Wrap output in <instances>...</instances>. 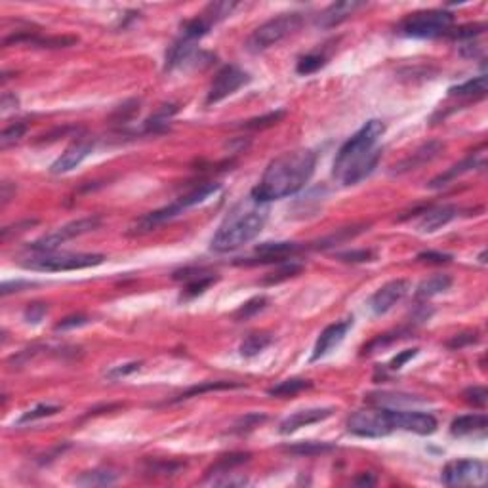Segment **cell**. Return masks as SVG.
Instances as JSON below:
<instances>
[{"instance_id":"681fc988","label":"cell","mask_w":488,"mask_h":488,"mask_svg":"<svg viewBox=\"0 0 488 488\" xmlns=\"http://www.w3.org/2000/svg\"><path fill=\"white\" fill-rule=\"evenodd\" d=\"M416 355H418V349H404V351H401L399 355L391 359V363L388 364V368L389 370H401L404 364L408 363L410 359H414Z\"/></svg>"},{"instance_id":"f546056e","label":"cell","mask_w":488,"mask_h":488,"mask_svg":"<svg viewBox=\"0 0 488 488\" xmlns=\"http://www.w3.org/2000/svg\"><path fill=\"white\" fill-rule=\"evenodd\" d=\"M485 93H487V75L471 78L464 84L452 86L449 90V96H458V98H482Z\"/></svg>"},{"instance_id":"9a60e30c","label":"cell","mask_w":488,"mask_h":488,"mask_svg":"<svg viewBox=\"0 0 488 488\" xmlns=\"http://www.w3.org/2000/svg\"><path fill=\"white\" fill-rule=\"evenodd\" d=\"M393 424H395V429H403V431H410L416 435H431L437 431V419L427 412L393 410Z\"/></svg>"},{"instance_id":"11a10c76","label":"cell","mask_w":488,"mask_h":488,"mask_svg":"<svg viewBox=\"0 0 488 488\" xmlns=\"http://www.w3.org/2000/svg\"><path fill=\"white\" fill-rule=\"evenodd\" d=\"M0 105H2V111L17 109V105H19V100L16 98V93L4 92V96H2V101H0Z\"/></svg>"},{"instance_id":"4fadbf2b","label":"cell","mask_w":488,"mask_h":488,"mask_svg":"<svg viewBox=\"0 0 488 488\" xmlns=\"http://www.w3.org/2000/svg\"><path fill=\"white\" fill-rule=\"evenodd\" d=\"M93 151V141L88 138H80V140L73 141L69 147L63 151L62 155L57 156L54 164L50 166L52 174H67V172L75 170L77 166L84 163L86 159L90 156Z\"/></svg>"},{"instance_id":"6da1fadb","label":"cell","mask_w":488,"mask_h":488,"mask_svg":"<svg viewBox=\"0 0 488 488\" xmlns=\"http://www.w3.org/2000/svg\"><path fill=\"white\" fill-rule=\"evenodd\" d=\"M317 168V153L313 149H294L273 159L264 176L252 189V199L257 202L279 201L302 191L309 183Z\"/></svg>"},{"instance_id":"484cf974","label":"cell","mask_w":488,"mask_h":488,"mask_svg":"<svg viewBox=\"0 0 488 488\" xmlns=\"http://www.w3.org/2000/svg\"><path fill=\"white\" fill-rule=\"evenodd\" d=\"M118 480V473L107 467H100V469H92V471H84L80 477H77L78 487H111Z\"/></svg>"},{"instance_id":"ee69618b","label":"cell","mask_w":488,"mask_h":488,"mask_svg":"<svg viewBox=\"0 0 488 488\" xmlns=\"http://www.w3.org/2000/svg\"><path fill=\"white\" fill-rule=\"evenodd\" d=\"M183 467L181 462H151L149 464V471L151 475H176Z\"/></svg>"},{"instance_id":"8992f818","label":"cell","mask_w":488,"mask_h":488,"mask_svg":"<svg viewBox=\"0 0 488 488\" xmlns=\"http://www.w3.org/2000/svg\"><path fill=\"white\" fill-rule=\"evenodd\" d=\"M454 16L446 10H422L406 16L397 31L410 39H437L452 29Z\"/></svg>"},{"instance_id":"4dcf8cb0","label":"cell","mask_w":488,"mask_h":488,"mask_svg":"<svg viewBox=\"0 0 488 488\" xmlns=\"http://www.w3.org/2000/svg\"><path fill=\"white\" fill-rule=\"evenodd\" d=\"M242 388V383H235V381H204L201 386H193L187 391H183L181 395H178L172 403H179V401H187L191 397H199L208 393V391H222V389H237Z\"/></svg>"},{"instance_id":"e575fe53","label":"cell","mask_w":488,"mask_h":488,"mask_svg":"<svg viewBox=\"0 0 488 488\" xmlns=\"http://www.w3.org/2000/svg\"><path fill=\"white\" fill-rule=\"evenodd\" d=\"M29 130L27 123H16V125H10L8 128H4L0 134V149H8L12 145H16L17 141L24 138L25 134Z\"/></svg>"},{"instance_id":"cb8c5ba5","label":"cell","mask_w":488,"mask_h":488,"mask_svg":"<svg viewBox=\"0 0 488 488\" xmlns=\"http://www.w3.org/2000/svg\"><path fill=\"white\" fill-rule=\"evenodd\" d=\"M450 287H452V277L450 275H433V277L419 282L418 288H416V298L418 300H429L433 296L446 292Z\"/></svg>"},{"instance_id":"d6a6232c","label":"cell","mask_w":488,"mask_h":488,"mask_svg":"<svg viewBox=\"0 0 488 488\" xmlns=\"http://www.w3.org/2000/svg\"><path fill=\"white\" fill-rule=\"evenodd\" d=\"M311 388L309 380H303V378H292V380H284L273 386L267 393L271 397H294L298 393H302L305 389Z\"/></svg>"},{"instance_id":"5b68a950","label":"cell","mask_w":488,"mask_h":488,"mask_svg":"<svg viewBox=\"0 0 488 488\" xmlns=\"http://www.w3.org/2000/svg\"><path fill=\"white\" fill-rule=\"evenodd\" d=\"M303 24V16L298 12H288L280 16L273 17L264 25H260L256 31L246 39V50L252 54H260L269 50L275 44H279L280 40H284L288 35H292L296 29H300Z\"/></svg>"},{"instance_id":"6f0895ef","label":"cell","mask_w":488,"mask_h":488,"mask_svg":"<svg viewBox=\"0 0 488 488\" xmlns=\"http://www.w3.org/2000/svg\"><path fill=\"white\" fill-rule=\"evenodd\" d=\"M12 193H16V186H12L10 181H4L2 183V204H6L10 201Z\"/></svg>"},{"instance_id":"7402d4cb","label":"cell","mask_w":488,"mask_h":488,"mask_svg":"<svg viewBox=\"0 0 488 488\" xmlns=\"http://www.w3.org/2000/svg\"><path fill=\"white\" fill-rule=\"evenodd\" d=\"M488 419L485 414H464L450 424V433L454 437H475L487 433Z\"/></svg>"},{"instance_id":"f6af8a7d","label":"cell","mask_w":488,"mask_h":488,"mask_svg":"<svg viewBox=\"0 0 488 488\" xmlns=\"http://www.w3.org/2000/svg\"><path fill=\"white\" fill-rule=\"evenodd\" d=\"M302 269H303L302 264H294V262H290V264L282 265L277 273H273L271 277L267 279V282H279V280H284L288 279V277H294V275H298Z\"/></svg>"},{"instance_id":"8d00e7d4","label":"cell","mask_w":488,"mask_h":488,"mask_svg":"<svg viewBox=\"0 0 488 488\" xmlns=\"http://www.w3.org/2000/svg\"><path fill=\"white\" fill-rule=\"evenodd\" d=\"M265 419H267V416L265 414H246V416H242V418L233 426V433H248V431H252L254 427H257L260 424H264Z\"/></svg>"},{"instance_id":"7dc6e473","label":"cell","mask_w":488,"mask_h":488,"mask_svg":"<svg viewBox=\"0 0 488 488\" xmlns=\"http://www.w3.org/2000/svg\"><path fill=\"white\" fill-rule=\"evenodd\" d=\"M418 262H424V264H435V265H441V264H449L450 260H452V256H449V254H442V252H433V250H427V252H422V254H418V257H416Z\"/></svg>"},{"instance_id":"7a4b0ae2","label":"cell","mask_w":488,"mask_h":488,"mask_svg":"<svg viewBox=\"0 0 488 488\" xmlns=\"http://www.w3.org/2000/svg\"><path fill=\"white\" fill-rule=\"evenodd\" d=\"M386 132V125L372 118L363 125L349 138L334 159V178L341 186H356L359 181L368 178L378 166L381 159V149L378 141Z\"/></svg>"},{"instance_id":"3957f363","label":"cell","mask_w":488,"mask_h":488,"mask_svg":"<svg viewBox=\"0 0 488 488\" xmlns=\"http://www.w3.org/2000/svg\"><path fill=\"white\" fill-rule=\"evenodd\" d=\"M265 222H267V204L248 197L225 216L210 240V248L217 254H227L242 248L262 233Z\"/></svg>"},{"instance_id":"ba28073f","label":"cell","mask_w":488,"mask_h":488,"mask_svg":"<svg viewBox=\"0 0 488 488\" xmlns=\"http://www.w3.org/2000/svg\"><path fill=\"white\" fill-rule=\"evenodd\" d=\"M347 429L356 437L380 439L395 431L391 408H366L353 412L347 418Z\"/></svg>"},{"instance_id":"30bf717a","label":"cell","mask_w":488,"mask_h":488,"mask_svg":"<svg viewBox=\"0 0 488 488\" xmlns=\"http://www.w3.org/2000/svg\"><path fill=\"white\" fill-rule=\"evenodd\" d=\"M441 480L446 487H482L487 482V464L480 460H454L444 465Z\"/></svg>"},{"instance_id":"603a6c76","label":"cell","mask_w":488,"mask_h":488,"mask_svg":"<svg viewBox=\"0 0 488 488\" xmlns=\"http://www.w3.org/2000/svg\"><path fill=\"white\" fill-rule=\"evenodd\" d=\"M442 149H444V145H442L441 141H429V143H426V145H422L419 149H416V151H414L408 159H404L403 163L399 164V166H395V172L397 174H403V172L416 170V168L422 166V164L431 163L435 156L441 153Z\"/></svg>"},{"instance_id":"f35d334b","label":"cell","mask_w":488,"mask_h":488,"mask_svg":"<svg viewBox=\"0 0 488 488\" xmlns=\"http://www.w3.org/2000/svg\"><path fill=\"white\" fill-rule=\"evenodd\" d=\"M265 305H267V298H265V296L252 298L250 302L244 303V305H242V307H240V309L235 313V318L242 320V318L252 317V315H256V313H260V311H264Z\"/></svg>"},{"instance_id":"ab89813d","label":"cell","mask_w":488,"mask_h":488,"mask_svg":"<svg viewBox=\"0 0 488 488\" xmlns=\"http://www.w3.org/2000/svg\"><path fill=\"white\" fill-rule=\"evenodd\" d=\"M284 116V111H275V113H269V115L260 116V118H252L248 123H244V128L246 130H264V128H269V126L277 125L280 118Z\"/></svg>"},{"instance_id":"816d5d0a","label":"cell","mask_w":488,"mask_h":488,"mask_svg":"<svg viewBox=\"0 0 488 488\" xmlns=\"http://www.w3.org/2000/svg\"><path fill=\"white\" fill-rule=\"evenodd\" d=\"M88 320H90V318L84 317V315H73V317L63 318L62 323H57V325H55V330L60 332V330H69V328H78V326L88 325Z\"/></svg>"},{"instance_id":"7c38bea8","label":"cell","mask_w":488,"mask_h":488,"mask_svg":"<svg viewBox=\"0 0 488 488\" xmlns=\"http://www.w3.org/2000/svg\"><path fill=\"white\" fill-rule=\"evenodd\" d=\"M410 290V282L404 279L389 280L383 287H380L368 300V309L372 311L376 317L386 315L388 311L395 307L397 303L403 300L404 296Z\"/></svg>"},{"instance_id":"f1b7e54d","label":"cell","mask_w":488,"mask_h":488,"mask_svg":"<svg viewBox=\"0 0 488 488\" xmlns=\"http://www.w3.org/2000/svg\"><path fill=\"white\" fill-rule=\"evenodd\" d=\"M174 113H176V107H174V105H163V107L156 111L155 115L149 116L147 120L143 123V126H141V134L164 132V130L168 128V123H170V118Z\"/></svg>"},{"instance_id":"d590c367","label":"cell","mask_w":488,"mask_h":488,"mask_svg":"<svg viewBox=\"0 0 488 488\" xmlns=\"http://www.w3.org/2000/svg\"><path fill=\"white\" fill-rule=\"evenodd\" d=\"M57 412H60V406H55V404H39V406H35L33 410L25 412L24 416L17 419V426H24V424H29V422H35V419L54 416Z\"/></svg>"},{"instance_id":"8fae6325","label":"cell","mask_w":488,"mask_h":488,"mask_svg":"<svg viewBox=\"0 0 488 488\" xmlns=\"http://www.w3.org/2000/svg\"><path fill=\"white\" fill-rule=\"evenodd\" d=\"M250 82V75L246 71H242L237 65H225L224 69L217 73L212 84L208 88V96H206V105L217 103V101L229 98L231 93H235L239 88Z\"/></svg>"},{"instance_id":"4316f807","label":"cell","mask_w":488,"mask_h":488,"mask_svg":"<svg viewBox=\"0 0 488 488\" xmlns=\"http://www.w3.org/2000/svg\"><path fill=\"white\" fill-rule=\"evenodd\" d=\"M271 341H273V336L269 332L248 334L244 340L240 341V347H239L240 355L246 356V359L260 355L265 347H269V345H271Z\"/></svg>"},{"instance_id":"e0dca14e","label":"cell","mask_w":488,"mask_h":488,"mask_svg":"<svg viewBox=\"0 0 488 488\" xmlns=\"http://www.w3.org/2000/svg\"><path fill=\"white\" fill-rule=\"evenodd\" d=\"M332 414L334 408H307V410H298L280 422L279 433H294V431L302 429V427L313 426V424H318V422H323V419L330 418Z\"/></svg>"},{"instance_id":"7bdbcfd3","label":"cell","mask_w":488,"mask_h":488,"mask_svg":"<svg viewBox=\"0 0 488 488\" xmlns=\"http://www.w3.org/2000/svg\"><path fill=\"white\" fill-rule=\"evenodd\" d=\"M338 260L347 262V264H363V262H372V250H351V252H341L338 254Z\"/></svg>"},{"instance_id":"b9f144b4","label":"cell","mask_w":488,"mask_h":488,"mask_svg":"<svg viewBox=\"0 0 488 488\" xmlns=\"http://www.w3.org/2000/svg\"><path fill=\"white\" fill-rule=\"evenodd\" d=\"M46 313H48L46 303H39V302L29 303L24 311L25 323H29V325H39L40 320L46 317Z\"/></svg>"},{"instance_id":"ffe728a7","label":"cell","mask_w":488,"mask_h":488,"mask_svg":"<svg viewBox=\"0 0 488 488\" xmlns=\"http://www.w3.org/2000/svg\"><path fill=\"white\" fill-rule=\"evenodd\" d=\"M460 210L452 204H442V206H433L427 208L418 222V231L422 233H433L441 229L444 225H449L452 219H456Z\"/></svg>"},{"instance_id":"9f6ffc18","label":"cell","mask_w":488,"mask_h":488,"mask_svg":"<svg viewBox=\"0 0 488 488\" xmlns=\"http://www.w3.org/2000/svg\"><path fill=\"white\" fill-rule=\"evenodd\" d=\"M355 485H359V487H372V485H376V477H374L372 473H363L361 477L355 479Z\"/></svg>"},{"instance_id":"1f68e13d","label":"cell","mask_w":488,"mask_h":488,"mask_svg":"<svg viewBox=\"0 0 488 488\" xmlns=\"http://www.w3.org/2000/svg\"><path fill=\"white\" fill-rule=\"evenodd\" d=\"M248 460L250 454H242V452H239V454H229V456H222L216 464L212 465L208 471H206V479L216 477V475H229L233 469H237L239 465L246 464Z\"/></svg>"},{"instance_id":"277c9868","label":"cell","mask_w":488,"mask_h":488,"mask_svg":"<svg viewBox=\"0 0 488 488\" xmlns=\"http://www.w3.org/2000/svg\"><path fill=\"white\" fill-rule=\"evenodd\" d=\"M105 262L103 254H73V252H35L21 265L31 271H75L96 267Z\"/></svg>"},{"instance_id":"f907efd6","label":"cell","mask_w":488,"mask_h":488,"mask_svg":"<svg viewBox=\"0 0 488 488\" xmlns=\"http://www.w3.org/2000/svg\"><path fill=\"white\" fill-rule=\"evenodd\" d=\"M475 341H479V334L477 332L458 334V336H454V338L449 341V347L462 349L465 347V345H469V343H475Z\"/></svg>"},{"instance_id":"74e56055","label":"cell","mask_w":488,"mask_h":488,"mask_svg":"<svg viewBox=\"0 0 488 488\" xmlns=\"http://www.w3.org/2000/svg\"><path fill=\"white\" fill-rule=\"evenodd\" d=\"M363 227H349V229H340V233L336 235H330V237H326L325 240H320V244H318V248H328V246H338V244H341L343 240L347 239H353L355 235H359V233L363 231Z\"/></svg>"},{"instance_id":"9c48e42d","label":"cell","mask_w":488,"mask_h":488,"mask_svg":"<svg viewBox=\"0 0 488 488\" xmlns=\"http://www.w3.org/2000/svg\"><path fill=\"white\" fill-rule=\"evenodd\" d=\"M100 225H101L100 216L80 217V219L69 222V224L57 227L55 231L48 233V235H44V237L37 239L35 242L29 244V248H31L33 252H55V250L60 248L62 244H65L67 240L82 237V235H86V233L98 229Z\"/></svg>"},{"instance_id":"f5cc1de1","label":"cell","mask_w":488,"mask_h":488,"mask_svg":"<svg viewBox=\"0 0 488 488\" xmlns=\"http://www.w3.org/2000/svg\"><path fill=\"white\" fill-rule=\"evenodd\" d=\"M37 224H39L37 219H25V222H19V224L8 225V227H4V229H2V240H8L10 235H16V233L25 231V229H31L33 225H37Z\"/></svg>"},{"instance_id":"2e32d148","label":"cell","mask_w":488,"mask_h":488,"mask_svg":"<svg viewBox=\"0 0 488 488\" xmlns=\"http://www.w3.org/2000/svg\"><path fill=\"white\" fill-rule=\"evenodd\" d=\"M302 246L298 242H262L256 246L257 260H244L240 264L254 265V264H284L288 256L300 252Z\"/></svg>"},{"instance_id":"db71d44e","label":"cell","mask_w":488,"mask_h":488,"mask_svg":"<svg viewBox=\"0 0 488 488\" xmlns=\"http://www.w3.org/2000/svg\"><path fill=\"white\" fill-rule=\"evenodd\" d=\"M31 287H35V282H29V280H8V282H4V284H2L0 294L8 296L12 294V292H21L24 288H31Z\"/></svg>"},{"instance_id":"c3c4849f","label":"cell","mask_w":488,"mask_h":488,"mask_svg":"<svg viewBox=\"0 0 488 488\" xmlns=\"http://www.w3.org/2000/svg\"><path fill=\"white\" fill-rule=\"evenodd\" d=\"M485 29H487V25L485 24L467 25V27L456 29V33H450V35H452L454 39H469L471 40L473 37H479V35H482V33H485Z\"/></svg>"},{"instance_id":"d4e9b609","label":"cell","mask_w":488,"mask_h":488,"mask_svg":"<svg viewBox=\"0 0 488 488\" xmlns=\"http://www.w3.org/2000/svg\"><path fill=\"white\" fill-rule=\"evenodd\" d=\"M368 401L378 404L381 408H391V410H401V406L426 403L424 399H418V397L412 395H401V393H372V395H368Z\"/></svg>"},{"instance_id":"d6986e66","label":"cell","mask_w":488,"mask_h":488,"mask_svg":"<svg viewBox=\"0 0 488 488\" xmlns=\"http://www.w3.org/2000/svg\"><path fill=\"white\" fill-rule=\"evenodd\" d=\"M364 2H356V0H343V2H334L328 8L317 17V25L323 29H332L336 25H340L341 21H345L349 16H353L356 10L364 8Z\"/></svg>"},{"instance_id":"60d3db41","label":"cell","mask_w":488,"mask_h":488,"mask_svg":"<svg viewBox=\"0 0 488 488\" xmlns=\"http://www.w3.org/2000/svg\"><path fill=\"white\" fill-rule=\"evenodd\" d=\"M464 399L465 403L473 404L477 408H485L488 401V391L485 388H480V386H473V388L465 389Z\"/></svg>"},{"instance_id":"ac0fdd59","label":"cell","mask_w":488,"mask_h":488,"mask_svg":"<svg viewBox=\"0 0 488 488\" xmlns=\"http://www.w3.org/2000/svg\"><path fill=\"white\" fill-rule=\"evenodd\" d=\"M176 280H186V288L181 298H195V296L202 294L204 290H208L214 282L216 277L214 273L206 271V269H183V271L174 273Z\"/></svg>"},{"instance_id":"836d02e7","label":"cell","mask_w":488,"mask_h":488,"mask_svg":"<svg viewBox=\"0 0 488 488\" xmlns=\"http://www.w3.org/2000/svg\"><path fill=\"white\" fill-rule=\"evenodd\" d=\"M326 54L325 52H311V54L300 57V62L296 65L298 75H311V73H317L320 67L326 65Z\"/></svg>"},{"instance_id":"5bb4252c","label":"cell","mask_w":488,"mask_h":488,"mask_svg":"<svg viewBox=\"0 0 488 488\" xmlns=\"http://www.w3.org/2000/svg\"><path fill=\"white\" fill-rule=\"evenodd\" d=\"M351 326H353V318H345V320H340V323H334V325L326 326L325 330L320 332V336H318L315 347H313L311 361L315 363V361L323 359V356H326L330 351H334V349L338 347L341 341L345 340V336H347V332L351 330Z\"/></svg>"},{"instance_id":"bcb514c9","label":"cell","mask_w":488,"mask_h":488,"mask_svg":"<svg viewBox=\"0 0 488 488\" xmlns=\"http://www.w3.org/2000/svg\"><path fill=\"white\" fill-rule=\"evenodd\" d=\"M141 363H126V364H118V366H113L111 370L107 372L109 380H118V378H125L128 374H134L140 370Z\"/></svg>"},{"instance_id":"83f0119b","label":"cell","mask_w":488,"mask_h":488,"mask_svg":"<svg viewBox=\"0 0 488 488\" xmlns=\"http://www.w3.org/2000/svg\"><path fill=\"white\" fill-rule=\"evenodd\" d=\"M336 450L334 444L330 442H315V441H305V442H296V444H288L284 446V452L288 454H294L300 458H311V456H320V454H328Z\"/></svg>"},{"instance_id":"44dd1931","label":"cell","mask_w":488,"mask_h":488,"mask_svg":"<svg viewBox=\"0 0 488 488\" xmlns=\"http://www.w3.org/2000/svg\"><path fill=\"white\" fill-rule=\"evenodd\" d=\"M482 166H485V151L480 149L479 153H473V155L467 156L465 161L454 164V166L449 168L444 174L431 179V181H429V187H431V189H441V187L449 186L452 179L460 178V176H464V174L475 170V168H482Z\"/></svg>"},{"instance_id":"52a82bcc","label":"cell","mask_w":488,"mask_h":488,"mask_svg":"<svg viewBox=\"0 0 488 488\" xmlns=\"http://www.w3.org/2000/svg\"><path fill=\"white\" fill-rule=\"evenodd\" d=\"M217 191H219V183H204V186L197 187L195 191H191V193L186 195V197L178 199V201L174 202V204H170V206L156 210V212H151V214H147V216L141 217L140 222H138V229H136V231L138 233L151 231V229H155L156 225L164 224V222H168V219H172V217L183 214L187 208H191V206H197V204H201V202L208 201L210 197H212V195H216Z\"/></svg>"}]
</instances>
